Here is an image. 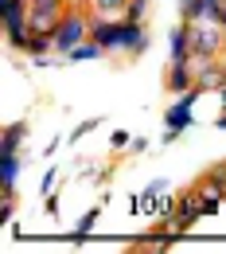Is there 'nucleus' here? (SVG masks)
I'll return each instance as SVG.
<instances>
[{
  "label": "nucleus",
  "mask_w": 226,
  "mask_h": 254,
  "mask_svg": "<svg viewBox=\"0 0 226 254\" xmlns=\"http://www.w3.org/2000/svg\"><path fill=\"white\" fill-rule=\"evenodd\" d=\"M191 47L203 59H223L226 51V28L219 20H191Z\"/></svg>",
  "instance_id": "f257e3e1"
},
{
  "label": "nucleus",
  "mask_w": 226,
  "mask_h": 254,
  "mask_svg": "<svg viewBox=\"0 0 226 254\" xmlns=\"http://www.w3.org/2000/svg\"><path fill=\"white\" fill-rule=\"evenodd\" d=\"M86 35H90V16H86L82 8H70V12H63V20H59V28H55V51L66 55V51L78 47Z\"/></svg>",
  "instance_id": "f03ea898"
},
{
  "label": "nucleus",
  "mask_w": 226,
  "mask_h": 254,
  "mask_svg": "<svg viewBox=\"0 0 226 254\" xmlns=\"http://www.w3.org/2000/svg\"><path fill=\"white\" fill-rule=\"evenodd\" d=\"M148 47V35L140 20L121 16V24H113V39H109V51H125V55H140Z\"/></svg>",
  "instance_id": "7ed1b4c3"
},
{
  "label": "nucleus",
  "mask_w": 226,
  "mask_h": 254,
  "mask_svg": "<svg viewBox=\"0 0 226 254\" xmlns=\"http://www.w3.org/2000/svg\"><path fill=\"white\" fill-rule=\"evenodd\" d=\"M59 20H63V4H32V16H28V24H32V32H35V35H51V39H55Z\"/></svg>",
  "instance_id": "20e7f679"
},
{
  "label": "nucleus",
  "mask_w": 226,
  "mask_h": 254,
  "mask_svg": "<svg viewBox=\"0 0 226 254\" xmlns=\"http://www.w3.org/2000/svg\"><path fill=\"white\" fill-rule=\"evenodd\" d=\"M199 94H203L199 86H191V90H183V94H180V102H176V106H172V110L164 114V122H168V129H176V133H183V129L191 126V106H195V98H199Z\"/></svg>",
  "instance_id": "39448f33"
},
{
  "label": "nucleus",
  "mask_w": 226,
  "mask_h": 254,
  "mask_svg": "<svg viewBox=\"0 0 226 254\" xmlns=\"http://www.w3.org/2000/svg\"><path fill=\"white\" fill-rule=\"evenodd\" d=\"M164 86H168L172 94H183V90H191V86H195V66H191V59H187V63H168Z\"/></svg>",
  "instance_id": "423d86ee"
},
{
  "label": "nucleus",
  "mask_w": 226,
  "mask_h": 254,
  "mask_svg": "<svg viewBox=\"0 0 226 254\" xmlns=\"http://www.w3.org/2000/svg\"><path fill=\"white\" fill-rule=\"evenodd\" d=\"M168 47H172V63H187V59H195L191 24H183V28H172V35H168Z\"/></svg>",
  "instance_id": "0eeeda50"
},
{
  "label": "nucleus",
  "mask_w": 226,
  "mask_h": 254,
  "mask_svg": "<svg viewBox=\"0 0 226 254\" xmlns=\"http://www.w3.org/2000/svg\"><path fill=\"white\" fill-rule=\"evenodd\" d=\"M219 4H223V0H180V12H183V24H191V20H215V12H219Z\"/></svg>",
  "instance_id": "6e6552de"
},
{
  "label": "nucleus",
  "mask_w": 226,
  "mask_h": 254,
  "mask_svg": "<svg viewBox=\"0 0 226 254\" xmlns=\"http://www.w3.org/2000/svg\"><path fill=\"white\" fill-rule=\"evenodd\" d=\"M16 176H20V157L0 153V188H16Z\"/></svg>",
  "instance_id": "1a4fd4ad"
},
{
  "label": "nucleus",
  "mask_w": 226,
  "mask_h": 254,
  "mask_svg": "<svg viewBox=\"0 0 226 254\" xmlns=\"http://www.w3.org/2000/svg\"><path fill=\"white\" fill-rule=\"evenodd\" d=\"M101 51H105V47H101L97 39H82L78 47H70V51H66V59H70V63H86V59H97Z\"/></svg>",
  "instance_id": "9d476101"
},
{
  "label": "nucleus",
  "mask_w": 226,
  "mask_h": 254,
  "mask_svg": "<svg viewBox=\"0 0 226 254\" xmlns=\"http://www.w3.org/2000/svg\"><path fill=\"white\" fill-rule=\"evenodd\" d=\"M24 137H28V122H12V126H4V145H0V153H16Z\"/></svg>",
  "instance_id": "9b49d317"
},
{
  "label": "nucleus",
  "mask_w": 226,
  "mask_h": 254,
  "mask_svg": "<svg viewBox=\"0 0 226 254\" xmlns=\"http://www.w3.org/2000/svg\"><path fill=\"white\" fill-rule=\"evenodd\" d=\"M90 8H94V16H109V20H117V16L129 12V0H90Z\"/></svg>",
  "instance_id": "f8f14e48"
},
{
  "label": "nucleus",
  "mask_w": 226,
  "mask_h": 254,
  "mask_svg": "<svg viewBox=\"0 0 226 254\" xmlns=\"http://www.w3.org/2000/svg\"><path fill=\"white\" fill-rule=\"evenodd\" d=\"M144 8H148V0H129V12H125V16H129V20H140V24H144Z\"/></svg>",
  "instance_id": "ddd939ff"
},
{
  "label": "nucleus",
  "mask_w": 226,
  "mask_h": 254,
  "mask_svg": "<svg viewBox=\"0 0 226 254\" xmlns=\"http://www.w3.org/2000/svg\"><path fill=\"white\" fill-rule=\"evenodd\" d=\"M94 223H97V211H86L82 219L74 223V231H78V235H86V231H94Z\"/></svg>",
  "instance_id": "4468645a"
},
{
  "label": "nucleus",
  "mask_w": 226,
  "mask_h": 254,
  "mask_svg": "<svg viewBox=\"0 0 226 254\" xmlns=\"http://www.w3.org/2000/svg\"><path fill=\"white\" fill-rule=\"evenodd\" d=\"M90 129H97V118H90V122H82V126L74 129V133H70V137H74V141H78V137H82V133H90Z\"/></svg>",
  "instance_id": "2eb2a0df"
},
{
  "label": "nucleus",
  "mask_w": 226,
  "mask_h": 254,
  "mask_svg": "<svg viewBox=\"0 0 226 254\" xmlns=\"http://www.w3.org/2000/svg\"><path fill=\"white\" fill-rule=\"evenodd\" d=\"M129 141H133V137H129V133H125V129H117V133H113V149H125Z\"/></svg>",
  "instance_id": "dca6fc26"
},
{
  "label": "nucleus",
  "mask_w": 226,
  "mask_h": 254,
  "mask_svg": "<svg viewBox=\"0 0 226 254\" xmlns=\"http://www.w3.org/2000/svg\"><path fill=\"white\" fill-rule=\"evenodd\" d=\"M215 20H219V24H223V28H226V0H223V4H219V12H215Z\"/></svg>",
  "instance_id": "f3484780"
},
{
  "label": "nucleus",
  "mask_w": 226,
  "mask_h": 254,
  "mask_svg": "<svg viewBox=\"0 0 226 254\" xmlns=\"http://www.w3.org/2000/svg\"><path fill=\"white\" fill-rule=\"evenodd\" d=\"M215 126H219V129H226V110H223V118H219V122H215Z\"/></svg>",
  "instance_id": "a211bd4d"
},
{
  "label": "nucleus",
  "mask_w": 226,
  "mask_h": 254,
  "mask_svg": "<svg viewBox=\"0 0 226 254\" xmlns=\"http://www.w3.org/2000/svg\"><path fill=\"white\" fill-rule=\"evenodd\" d=\"M32 4H63V0H32Z\"/></svg>",
  "instance_id": "6ab92c4d"
},
{
  "label": "nucleus",
  "mask_w": 226,
  "mask_h": 254,
  "mask_svg": "<svg viewBox=\"0 0 226 254\" xmlns=\"http://www.w3.org/2000/svg\"><path fill=\"white\" fill-rule=\"evenodd\" d=\"M219 98H223V110H226V86H223V90H219Z\"/></svg>",
  "instance_id": "aec40b11"
},
{
  "label": "nucleus",
  "mask_w": 226,
  "mask_h": 254,
  "mask_svg": "<svg viewBox=\"0 0 226 254\" xmlns=\"http://www.w3.org/2000/svg\"><path fill=\"white\" fill-rule=\"evenodd\" d=\"M223 172H226V160H223Z\"/></svg>",
  "instance_id": "412c9836"
}]
</instances>
